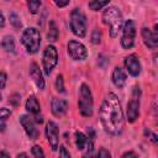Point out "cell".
<instances>
[{
	"label": "cell",
	"instance_id": "cell-11",
	"mask_svg": "<svg viewBox=\"0 0 158 158\" xmlns=\"http://www.w3.org/2000/svg\"><path fill=\"white\" fill-rule=\"evenodd\" d=\"M20 123L23 127V130H25V132H26V135L28 136L30 139H37L38 138L40 132L36 128V123H35L33 117H30L27 115H22L20 117Z\"/></svg>",
	"mask_w": 158,
	"mask_h": 158
},
{
	"label": "cell",
	"instance_id": "cell-26",
	"mask_svg": "<svg viewBox=\"0 0 158 158\" xmlns=\"http://www.w3.org/2000/svg\"><path fill=\"white\" fill-rule=\"evenodd\" d=\"M91 42H93L94 44H99V43L101 42V32H100L98 28H95V30L91 32Z\"/></svg>",
	"mask_w": 158,
	"mask_h": 158
},
{
	"label": "cell",
	"instance_id": "cell-3",
	"mask_svg": "<svg viewBox=\"0 0 158 158\" xmlns=\"http://www.w3.org/2000/svg\"><path fill=\"white\" fill-rule=\"evenodd\" d=\"M21 42L30 54L36 53L41 46V35L38 32V30L35 27H28V28L23 30V32L21 35Z\"/></svg>",
	"mask_w": 158,
	"mask_h": 158
},
{
	"label": "cell",
	"instance_id": "cell-22",
	"mask_svg": "<svg viewBox=\"0 0 158 158\" xmlns=\"http://www.w3.org/2000/svg\"><path fill=\"white\" fill-rule=\"evenodd\" d=\"M110 2V0H91L89 2V9L93 11H99L104 6H106Z\"/></svg>",
	"mask_w": 158,
	"mask_h": 158
},
{
	"label": "cell",
	"instance_id": "cell-25",
	"mask_svg": "<svg viewBox=\"0 0 158 158\" xmlns=\"http://www.w3.org/2000/svg\"><path fill=\"white\" fill-rule=\"evenodd\" d=\"M56 89H57V91H59V93H64L65 90H64V81H63V75H57V78H56Z\"/></svg>",
	"mask_w": 158,
	"mask_h": 158
},
{
	"label": "cell",
	"instance_id": "cell-17",
	"mask_svg": "<svg viewBox=\"0 0 158 158\" xmlns=\"http://www.w3.org/2000/svg\"><path fill=\"white\" fill-rule=\"evenodd\" d=\"M30 77L35 81V84L37 85V88L40 90H43L44 89V79H43L42 72H41L40 67H38V64L35 63V62H32L30 64Z\"/></svg>",
	"mask_w": 158,
	"mask_h": 158
},
{
	"label": "cell",
	"instance_id": "cell-34",
	"mask_svg": "<svg viewBox=\"0 0 158 158\" xmlns=\"http://www.w3.org/2000/svg\"><path fill=\"white\" fill-rule=\"evenodd\" d=\"M122 157H137V153H135V152H125L123 154H122Z\"/></svg>",
	"mask_w": 158,
	"mask_h": 158
},
{
	"label": "cell",
	"instance_id": "cell-6",
	"mask_svg": "<svg viewBox=\"0 0 158 158\" xmlns=\"http://www.w3.org/2000/svg\"><path fill=\"white\" fill-rule=\"evenodd\" d=\"M139 98H141V90L138 85L133 86L131 100L127 104L126 109V115H127V121L128 122H135L138 116H139Z\"/></svg>",
	"mask_w": 158,
	"mask_h": 158
},
{
	"label": "cell",
	"instance_id": "cell-21",
	"mask_svg": "<svg viewBox=\"0 0 158 158\" xmlns=\"http://www.w3.org/2000/svg\"><path fill=\"white\" fill-rule=\"evenodd\" d=\"M58 35H59V31H58V28H57V25H56V22H54L53 20H51V21H49V28H48L47 38H48L49 41L54 42V41H57V38H58Z\"/></svg>",
	"mask_w": 158,
	"mask_h": 158
},
{
	"label": "cell",
	"instance_id": "cell-15",
	"mask_svg": "<svg viewBox=\"0 0 158 158\" xmlns=\"http://www.w3.org/2000/svg\"><path fill=\"white\" fill-rule=\"evenodd\" d=\"M141 35H142V38H143V42L144 44L148 47V48H152L154 49L158 44V33H157V26L154 27L153 31H151L149 28L147 27H143L142 31H141Z\"/></svg>",
	"mask_w": 158,
	"mask_h": 158
},
{
	"label": "cell",
	"instance_id": "cell-2",
	"mask_svg": "<svg viewBox=\"0 0 158 158\" xmlns=\"http://www.w3.org/2000/svg\"><path fill=\"white\" fill-rule=\"evenodd\" d=\"M102 22L109 26L110 36L115 38L123 25V17L121 11L116 6H109L102 12Z\"/></svg>",
	"mask_w": 158,
	"mask_h": 158
},
{
	"label": "cell",
	"instance_id": "cell-10",
	"mask_svg": "<svg viewBox=\"0 0 158 158\" xmlns=\"http://www.w3.org/2000/svg\"><path fill=\"white\" fill-rule=\"evenodd\" d=\"M46 136L52 151H57L59 146V130L56 122L48 121L46 125Z\"/></svg>",
	"mask_w": 158,
	"mask_h": 158
},
{
	"label": "cell",
	"instance_id": "cell-16",
	"mask_svg": "<svg viewBox=\"0 0 158 158\" xmlns=\"http://www.w3.org/2000/svg\"><path fill=\"white\" fill-rule=\"evenodd\" d=\"M51 110L52 114L57 117H62L67 114L68 110V101L64 99H59V98H53L52 102H51Z\"/></svg>",
	"mask_w": 158,
	"mask_h": 158
},
{
	"label": "cell",
	"instance_id": "cell-27",
	"mask_svg": "<svg viewBox=\"0 0 158 158\" xmlns=\"http://www.w3.org/2000/svg\"><path fill=\"white\" fill-rule=\"evenodd\" d=\"M31 152H32V156L33 157H44V152L42 151V148L40 146H33L32 149H31Z\"/></svg>",
	"mask_w": 158,
	"mask_h": 158
},
{
	"label": "cell",
	"instance_id": "cell-1",
	"mask_svg": "<svg viewBox=\"0 0 158 158\" xmlns=\"http://www.w3.org/2000/svg\"><path fill=\"white\" fill-rule=\"evenodd\" d=\"M100 121L106 132L114 136L121 135L123 130V112L121 109V102L114 93H107L102 100L100 107Z\"/></svg>",
	"mask_w": 158,
	"mask_h": 158
},
{
	"label": "cell",
	"instance_id": "cell-7",
	"mask_svg": "<svg viewBox=\"0 0 158 158\" xmlns=\"http://www.w3.org/2000/svg\"><path fill=\"white\" fill-rule=\"evenodd\" d=\"M58 63V52L54 46H47L43 51L42 56V65H43V72L46 75H49L53 68Z\"/></svg>",
	"mask_w": 158,
	"mask_h": 158
},
{
	"label": "cell",
	"instance_id": "cell-9",
	"mask_svg": "<svg viewBox=\"0 0 158 158\" xmlns=\"http://www.w3.org/2000/svg\"><path fill=\"white\" fill-rule=\"evenodd\" d=\"M67 52L73 60H84L88 57L85 46L78 41H69L67 44Z\"/></svg>",
	"mask_w": 158,
	"mask_h": 158
},
{
	"label": "cell",
	"instance_id": "cell-36",
	"mask_svg": "<svg viewBox=\"0 0 158 158\" xmlns=\"http://www.w3.org/2000/svg\"><path fill=\"white\" fill-rule=\"evenodd\" d=\"M17 157H27V154L26 153H19Z\"/></svg>",
	"mask_w": 158,
	"mask_h": 158
},
{
	"label": "cell",
	"instance_id": "cell-14",
	"mask_svg": "<svg viewBox=\"0 0 158 158\" xmlns=\"http://www.w3.org/2000/svg\"><path fill=\"white\" fill-rule=\"evenodd\" d=\"M125 67L126 70L132 75V77H137L141 73V62L138 56L136 54H130L128 57L125 58Z\"/></svg>",
	"mask_w": 158,
	"mask_h": 158
},
{
	"label": "cell",
	"instance_id": "cell-12",
	"mask_svg": "<svg viewBox=\"0 0 158 158\" xmlns=\"http://www.w3.org/2000/svg\"><path fill=\"white\" fill-rule=\"evenodd\" d=\"M25 106H26V110L33 116L35 122H37V123H42L43 122L42 116H41V105L38 102V100L36 99V96H33V95L28 96L27 100H26Z\"/></svg>",
	"mask_w": 158,
	"mask_h": 158
},
{
	"label": "cell",
	"instance_id": "cell-18",
	"mask_svg": "<svg viewBox=\"0 0 158 158\" xmlns=\"http://www.w3.org/2000/svg\"><path fill=\"white\" fill-rule=\"evenodd\" d=\"M111 79H112V83L115 84V86H116V88H118V89H121V88H123V86H125L127 77H126V73L123 72V69H122V68L116 67V68L114 69V72H112Z\"/></svg>",
	"mask_w": 158,
	"mask_h": 158
},
{
	"label": "cell",
	"instance_id": "cell-23",
	"mask_svg": "<svg viewBox=\"0 0 158 158\" xmlns=\"http://www.w3.org/2000/svg\"><path fill=\"white\" fill-rule=\"evenodd\" d=\"M26 4L31 14H37L41 6V0H26Z\"/></svg>",
	"mask_w": 158,
	"mask_h": 158
},
{
	"label": "cell",
	"instance_id": "cell-20",
	"mask_svg": "<svg viewBox=\"0 0 158 158\" xmlns=\"http://www.w3.org/2000/svg\"><path fill=\"white\" fill-rule=\"evenodd\" d=\"M11 116V111L6 107H1L0 109V131L4 132L6 128V123H7V118Z\"/></svg>",
	"mask_w": 158,
	"mask_h": 158
},
{
	"label": "cell",
	"instance_id": "cell-35",
	"mask_svg": "<svg viewBox=\"0 0 158 158\" xmlns=\"http://www.w3.org/2000/svg\"><path fill=\"white\" fill-rule=\"evenodd\" d=\"M5 26V17L2 15V12L0 11V28H2Z\"/></svg>",
	"mask_w": 158,
	"mask_h": 158
},
{
	"label": "cell",
	"instance_id": "cell-19",
	"mask_svg": "<svg viewBox=\"0 0 158 158\" xmlns=\"http://www.w3.org/2000/svg\"><path fill=\"white\" fill-rule=\"evenodd\" d=\"M0 44H1L2 49H5L6 52H9V53H14L15 52V42H14L12 36H5Z\"/></svg>",
	"mask_w": 158,
	"mask_h": 158
},
{
	"label": "cell",
	"instance_id": "cell-29",
	"mask_svg": "<svg viewBox=\"0 0 158 158\" xmlns=\"http://www.w3.org/2000/svg\"><path fill=\"white\" fill-rule=\"evenodd\" d=\"M6 80H7V75L5 72H0V89H4L6 85Z\"/></svg>",
	"mask_w": 158,
	"mask_h": 158
},
{
	"label": "cell",
	"instance_id": "cell-33",
	"mask_svg": "<svg viewBox=\"0 0 158 158\" xmlns=\"http://www.w3.org/2000/svg\"><path fill=\"white\" fill-rule=\"evenodd\" d=\"M144 133H146V135H148V136L151 137V141H152L153 143H157V141H158V139H157V136H156L154 133H152V132H151V131H148L147 128L144 130Z\"/></svg>",
	"mask_w": 158,
	"mask_h": 158
},
{
	"label": "cell",
	"instance_id": "cell-8",
	"mask_svg": "<svg viewBox=\"0 0 158 158\" xmlns=\"http://www.w3.org/2000/svg\"><path fill=\"white\" fill-rule=\"evenodd\" d=\"M135 37H136V23L133 20H127L123 25L122 30V37H121V46L125 49H130L135 44Z\"/></svg>",
	"mask_w": 158,
	"mask_h": 158
},
{
	"label": "cell",
	"instance_id": "cell-5",
	"mask_svg": "<svg viewBox=\"0 0 158 158\" xmlns=\"http://www.w3.org/2000/svg\"><path fill=\"white\" fill-rule=\"evenodd\" d=\"M70 30L78 37L86 35V17L80 9H74L70 12Z\"/></svg>",
	"mask_w": 158,
	"mask_h": 158
},
{
	"label": "cell",
	"instance_id": "cell-32",
	"mask_svg": "<svg viewBox=\"0 0 158 158\" xmlns=\"http://www.w3.org/2000/svg\"><path fill=\"white\" fill-rule=\"evenodd\" d=\"M59 157H64V158H69L70 157L69 152H67V148L63 147V146L59 148Z\"/></svg>",
	"mask_w": 158,
	"mask_h": 158
},
{
	"label": "cell",
	"instance_id": "cell-31",
	"mask_svg": "<svg viewBox=\"0 0 158 158\" xmlns=\"http://www.w3.org/2000/svg\"><path fill=\"white\" fill-rule=\"evenodd\" d=\"M54 1V4L58 6V7H65L69 2H70V0H53Z\"/></svg>",
	"mask_w": 158,
	"mask_h": 158
},
{
	"label": "cell",
	"instance_id": "cell-24",
	"mask_svg": "<svg viewBox=\"0 0 158 158\" xmlns=\"http://www.w3.org/2000/svg\"><path fill=\"white\" fill-rule=\"evenodd\" d=\"M9 19H10V22H11V25L16 28V30H20L21 27H22V22L20 21V17L17 16V14H15V12H11L10 15H9Z\"/></svg>",
	"mask_w": 158,
	"mask_h": 158
},
{
	"label": "cell",
	"instance_id": "cell-37",
	"mask_svg": "<svg viewBox=\"0 0 158 158\" xmlns=\"http://www.w3.org/2000/svg\"><path fill=\"white\" fill-rule=\"evenodd\" d=\"M0 100H1V96H0Z\"/></svg>",
	"mask_w": 158,
	"mask_h": 158
},
{
	"label": "cell",
	"instance_id": "cell-4",
	"mask_svg": "<svg viewBox=\"0 0 158 158\" xmlns=\"http://www.w3.org/2000/svg\"><path fill=\"white\" fill-rule=\"evenodd\" d=\"M78 106H79V112L81 114V116L84 117H89L93 115V95H91V90L86 84H81L80 89H79V101H78Z\"/></svg>",
	"mask_w": 158,
	"mask_h": 158
},
{
	"label": "cell",
	"instance_id": "cell-13",
	"mask_svg": "<svg viewBox=\"0 0 158 158\" xmlns=\"http://www.w3.org/2000/svg\"><path fill=\"white\" fill-rule=\"evenodd\" d=\"M75 144H77V148H78L79 151H83V149L88 148V152L84 154L85 157H86V156H91V152H93V148H94L93 138L85 136L83 132L77 131V132H75Z\"/></svg>",
	"mask_w": 158,
	"mask_h": 158
},
{
	"label": "cell",
	"instance_id": "cell-30",
	"mask_svg": "<svg viewBox=\"0 0 158 158\" xmlns=\"http://www.w3.org/2000/svg\"><path fill=\"white\" fill-rule=\"evenodd\" d=\"M110 156H111L110 152L106 151L105 148H100L99 152H98V157H99V158H109Z\"/></svg>",
	"mask_w": 158,
	"mask_h": 158
},
{
	"label": "cell",
	"instance_id": "cell-28",
	"mask_svg": "<svg viewBox=\"0 0 158 158\" xmlns=\"http://www.w3.org/2000/svg\"><path fill=\"white\" fill-rule=\"evenodd\" d=\"M10 104H12L14 106H19L20 105V101H21V98H20V95L19 94H14L11 98H10Z\"/></svg>",
	"mask_w": 158,
	"mask_h": 158
}]
</instances>
